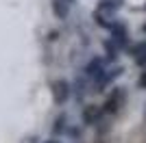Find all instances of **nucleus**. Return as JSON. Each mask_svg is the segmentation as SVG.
I'll use <instances>...</instances> for the list:
<instances>
[{"label":"nucleus","instance_id":"nucleus-1","mask_svg":"<svg viewBox=\"0 0 146 143\" xmlns=\"http://www.w3.org/2000/svg\"><path fill=\"white\" fill-rule=\"evenodd\" d=\"M124 102H127V87H113L111 93L105 98L100 111H103V115H116L124 106Z\"/></svg>","mask_w":146,"mask_h":143},{"label":"nucleus","instance_id":"nucleus-2","mask_svg":"<svg viewBox=\"0 0 146 143\" xmlns=\"http://www.w3.org/2000/svg\"><path fill=\"white\" fill-rule=\"evenodd\" d=\"M122 74H124V67H122V65H111V67H107V70H105L103 74H100V76L94 80V83H92V91L103 93V91L107 89L109 85L116 83V80L122 76Z\"/></svg>","mask_w":146,"mask_h":143},{"label":"nucleus","instance_id":"nucleus-3","mask_svg":"<svg viewBox=\"0 0 146 143\" xmlns=\"http://www.w3.org/2000/svg\"><path fill=\"white\" fill-rule=\"evenodd\" d=\"M107 67H109V63L105 61V56H94V59H90L85 63V67H83V76H85L90 83H94Z\"/></svg>","mask_w":146,"mask_h":143},{"label":"nucleus","instance_id":"nucleus-4","mask_svg":"<svg viewBox=\"0 0 146 143\" xmlns=\"http://www.w3.org/2000/svg\"><path fill=\"white\" fill-rule=\"evenodd\" d=\"M70 98H72V85L68 80H63V78L55 80L52 83V100H55V104L57 106H63Z\"/></svg>","mask_w":146,"mask_h":143},{"label":"nucleus","instance_id":"nucleus-5","mask_svg":"<svg viewBox=\"0 0 146 143\" xmlns=\"http://www.w3.org/2000/svg\"><path fill=\"white\" fill-rule=\"evenodd\" d=\"M109 33H111V41L116 43L120 50H127L129 48V28L120 22V20L109 28Z\"/></svg>","mask_w":146,"mask_h":143},{"label":"nucleus","instance_id":"nucleus-6","mask_svg":"<svg viewBox=\"0 0 146 143\" xmlns=\"http://www.w3.org/2000/svg\"><path fill=\"white\" fill-rule=\"evenodd\" d=\"M100 119H103V111H100L98 104H87V106H83V111H81V121L85 126H98Z\"/></svg>","mask_w":146,"mask_h":143},{"label":"nucleus","instance_id":"nucleus-7","mask_svg":"<svg viewBox=\"0 0 146 143\" xmlns=\"http://www.w3.org/2000/svg\"><path fill=\"white\" fill-rule=\"evenodd\" d=\"M127 50H129V54L133 56L135 65L146 67V41H137V43H133V46H129Z\"/></svg>","mask_w":146,"mask_h":143},{"label":"nucleus","instance_id":"nucleus-8","mask_svg":"<svg viewBox=\"0 0 146 143\" xmlns=\"http://www.w3.org/2000/svg\"><path fill=\"white\" fill-rule=\"evenodd\" d=\"M124 7V0H98V11L116 15V11H120Z\"/></svg>","mask_w":146,"mask_h":143},{"label":"nucleus","instance_id":"nucleus-9","mask_svg":"<svg viewBox=\"0 0 146 143\" xmlns=\"http://www.w3.org/2000/svg\"><path fill=\"white\" fill-rule=\"evenodd\" d=\"M103 48H105V61H107V63H116L118 56H120V48L111 41V39L103 41Z\"/></svg>","mask_w":146,"mask_h":143},{"label":"nucleus","instance_id":"nucleus-10","mask_svg":"<svg viewBox=\"0 0 146 143\" xmlns=\"http://www.w3.org/2000/svg\"><path fill=\"white\" fill-rule=\"evenodd\" d=\"M94 20H96V24L100 26V28H107V30H109L111 26H113V24L118 22V20H116V15H109V13H100V11H96V13H94Z\"/></svg>","mask_w":146,"mask_h":143},{"label":"nucleus","instance_id":"nucleus-11","mask_svg":"<svg viewBox=\"0 0 146 143\" xmlns=\"http://www.w3.org/2000/svg\"><path fill=\"white\" fill-rule=\"evenodd\" d=\"M68 128V115L66 113H59L55 117V121H52V134L55 137H59V134H63Z\"/></svg>","mask_w":146,"mask_h":143},{"label":"nucleus","instance_id":"nucleus-12","mask_svg":"<svg viewBox=\"0 0 146 143\" xmlns=\"http://www.w3.org/2000/svg\"><path fill=\"white\" fill-rule=\"evenodd\" d=\"M50 5H52V11H55V15H57L59 20H66V18H68V13H70V7H68L66 2H61V0H52Z\"/></svg>","mask_w":146,"mask_h":143},{"label":"nucleus","instance_id":"nucleus-13","mask_svg":"<svg viewBox=\"0 0 146 143\" xmlns=\"http://www.w3.org/2000/svg\"><path fill=\"white\" fill-rule=\"evenodd\" d=\"M66 134H70V137H74V139H79V137H81V130H79V128H70V126H68V128H66Z\"/></svg>","mask_w":146,"mask_h":143},{"label":"nucleus","instance_id":"nucleus-14","mask_svg":"<svg viewBox=\"0 0 146 143\" xmlns=\"http://www.w3.org/2000/svg\"><path fill=\"white\" fill-rule=\"evenodd\" d=\"M137 85H140L142 89H146V70L140 74V78H137Z\"/></svg>","mask_w":146,"mask_h":143},{"label":"nucleus","instance_id":"nucleus-15","mask_svg":"<svg viewBox=\"0 0 146 143\" xmlns=\"http://www.w3.org/2000/svg\"><path fill=\"white\" fill-rule=\"evenodd\" d=\"M61 2H66L68 7H74V5H76V0H61Z\"/></svg>","mask_w":146,"mask_h":143},{"label":"nucleus","instance_id":"nucleus-16","mask_svg":"<svg viewBox=\"0 0 146 143\" xmlns=\"http://www.w3.org/2000/svg\"><path fill=\"white\" fill-rule=\"evenodd\" d=\"M44 143H61L59 139H48V141H44Z\"/></svg>","mask_w":146,"mask_h":143},{"label":"nucleus","instance_id":"nucleus-17","mask_svg":"<svg viewBox=\"0 0 146 143\" xmlns=\"http://www.w3.org/2000/svg\"><path fill=\"white\" fill-rule=\"evenodd\" d=\"M142 30H144V33H146V24H144V26H142Z\"/></svg>","mask_w":146,"mask_h":143}]
</instances>
